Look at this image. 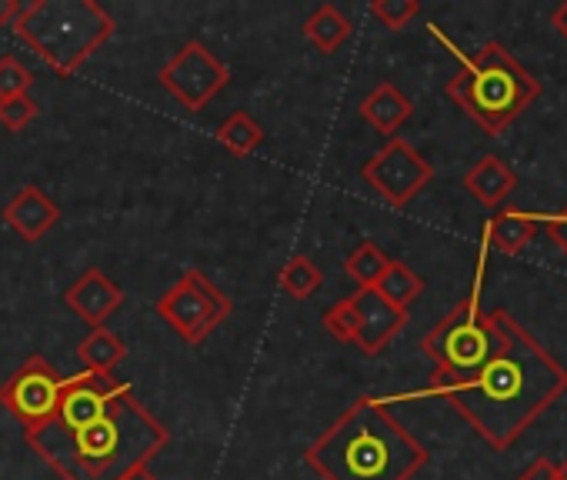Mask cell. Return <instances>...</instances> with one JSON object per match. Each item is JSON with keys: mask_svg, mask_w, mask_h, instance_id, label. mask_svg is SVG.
<instances>
[{"mask_svg": "<svg viewBox=\"0 0 567 480\" xmlns=\"http://www.w3.org/2000/svg\"><path fill=\"white\" fill-rule=\"evenodd\" d=\"M24 440L61 480H124L171 444V430L127 380L84 371L64 380L54 417Z\"/></svg>", "mask_w": 567, "mask_h": 480, "instance_id": "obj_1", "label": "cell"}, {"mask_svg": "<svg viewBox=\"0 0 567 480\" xmlns=\"http://www.w3.org/2000/svg\"><path fill=\"white\" fill-rule=\"evenodd\" d=\"M564 390L567 367L504 311L501 354L444 397L491 447L507 450Z\"/></svg>", "mask_w": 567, "mask_h": 480, "instance_id": "obj_2", "label": "cell"}, {"mask_svg": "<svg viewBox=\"0 0 567 480\" xmlns=\"http://www.w3.org/2000/svg\"><path fill=\"white\" fill-rule=\"evenodd\" d=\"M305 460L321 480H411L431 453L381 400L361 397L305 450Z\"/></svg>", "mask_w": 567, "mask_h": 480, "instance_id": "obj_3", "label": "cell"}, {"mask_svg": "<svg viewBox=\"0 0 567 480\" xmlns=\"http://www.w3.org/2000/svg\"><path fill=\"white\" fill-rule=\"evenodd\" d=\"M117 31L97 0H34L14 21V34L61 77H74Z\"/></svg>", "mask_w": 567, "mask_h": 480, "instance_id": "obj_4", "label": "cell"}, {"mask_svg": "<svg viewBox=\"0 0 567 480\" xmlns=\"http://www.w3.org/2000/svg\"><path fill=\"white\" fill-rule=\"evenodd\" d=\"M447 97L487 137H497L540 97V84L530 71H524L514 61V54L504 44L487 41L447 81Z\"/></svg>", "mask_w": 567, "mask_h": 480, "instance_id": "obj_5", "label": "cell"}, {"mask_svg": "<svg viewBox=\"0 0 567 480\" xmlns=\"http://www.w3.org/2000/svg\"><path fill=\"white\" fill-rule=\"evenodd\" d=\"M424 354L434 361V390L447 394L467 384L504 347V311H484L477 298L461 301L427 337Z\"/></svg>", "mask_w": 567, "mask_h": 480, "instance_id": "obj_6", "label": "cell"}, {"mask_svg": "<svg viewBox=\"0 0 567 480\" xmlns=\"http://www.w3.org/2000/svg\"><path fill=\"white\" fill-rule=\"evenodd\" d=\"M154 311L177 337L197 347L234 314V301L204 271L190 268L157 298Z\"/></svg>", "mask_w": 567, "mask_h": 480, "instance_id": "obj_7", "label": "cell"}, {"mask_svg": "<svg viewBox=\"0 0 567 480\" xmlns=\"http://www.w3.org/2000/svg\"><path fill=\"white\" fill-rule=\"evenodd\" d=\"M161 87L184 107V111H204L227 84H230V67L200 41L184 44L157 74Z\"/></svg>", "mask_w": 567, "mask_h": 480, "instance_id": "obj_8", "label": "cell"}, {"mask_svg": "<svg viewBox=\"0 0 567 480\" xmlns=\"http://www.w3.org/2000/svg\"><path fill=\"white\" fill-rule=\"evenodd\" d=\"M361 177L364 184L384 197L391 207H408L434 177V167L431 160L411 147L404 137H391L364 167H361Z\"/></svg>", "mask_w": 567, "mask_h": 480, "instance_id": "obj_9", "label": "cell"}, {"mask_svg": "<svg viewBox=\"0 0 567 480\" xmlns=\"http://www.w3.org/2000/svg\"><path fill=\"white\" fill-rule=\"evenodd\" d=\"M64 380L68 377H61L48 357L34 354L4 384H0V407L11 410L24 424V434L38 430L44 420L54 417V410L61 404Z\"/></svg>", "mask_w": 567, "mask_h": 480, "instance_id": "obj_10", "label": "cell"}, {"mask_svg": "<svg viewBox=\"0 0 567 480\" xmlns=\"http://www.w3.org/2000/svg\"><path fill=\"white\" fill-rule=\"evenodd\" d=\"M351 304L358 311L354 347H361V354H368V357H378L408 327V311H398L394 304H388L374 288L351 294Z\"/></svg>", "mask_w": 567, "mask_h": 480, "instance_id": "obj_11", "label": "cell"}, {"mask_svg": "<svg viewBox=\"0 0 567 480\" xmlns=\"http://www.w3.org/2000/svg\"><path fill=\"white\" fill-rule=\"evenodd\" d=\"M4 223L21 237L28 240V244H38V240H44L58 220H61V207L38 187V184H24L8 204H4Z\"/></svg>", "mask_w": 567, "mask_h": 480, "instance_id": "obj_12", "label": "cell"}, {"mask_svg": "<svg viewBox=\"0 0 567 480\" xmlns=\"http://www.w3.org/2000/svg\"><path fill=\"white\" fill-rule=\"evenodd\" d=\"M64 304L91 327H104V321L124 307V291L101 268H91L64 291Z\"/></svg>", "mask_w": 567, "mask_h": 480, "instance_id": "obj_13", "label": "cell"}, {"mask_svg": "<svg viewBox=\"0 0 567 480\" xmlns=\"http://www.w3.org/2000/svg\"><path fill=\"white\" fill-rule=\"evenodd\" d=\"M464 187L474 200H481L484 207H501L514 187H517V174L494 154L481 157L467 174H464Z\"/></svg>", "mask_w": 567, "mask_h": 480, "instance_id": "obj_14", "label": "cell"}, {"mask_svg": "<svg viewBox=\"0 0 567 480\" xmlns=\"http://www.w3.org/2000/svg\"><path fill=\"white\" fill-rule=\"evenodd\" d=\"M414 114V104L391 84V81H381L364 101H361V117L378 131V134H388L394 137L401 131V124Z\"/></svg>", "mask_w": 567, "mask_h": 480, "instance_id": "obj_15", "label": "cell"}, {"mask_svg": "<svg viewBox=\"0 0 567 480\" xmlns=\"http://www.w3.org/2000/svg\"><path fill=\"white\" fill-rule=\"evenodd\" d=\"M537 217L534 213H524V210H517V207H504V210H497L491 220H487V244L497 251V254H507V258H514V254H520L530 240L537 237Z\"/></svg>", "mask_w": 567, "mask_h": 480, "instance_id": "obj_16", "label": "cell"}, {"mask_svg": "<svg viewBox=\"0 0 567 480\" xmlns=\"http://www.w3.org/2000/svg\"><path fill=\"white\" fill-rule=\"evenodd\" d=\"M305 38L321 51V54H334V51H341L348 41H351V34H354V24L334 8V4H321L308 21H305Z\"/></svg>", "mask_w": 567, "mask_h": 480, "instance_id": "obj_17", "label": "cell"}, {"mask_svg": "<svg viewBox=\"0 0 567 480\" xmlns=\"http://www.w3.org/2000/svg\"><path fill=\"white\" fill-rule=\"evenodd\" d=\"M127 357V344L111 334L107 327H94L81 344H78V361L84 364V371L94 374H114V367Z\"/></svg>", "mask_w": 567, "mask_h": 480, "instance_id": "obj_18", "label": "cell"}, {"mask_svg": "<svg viewBox=\"0 0 567 480\" xmlns=\"http://www.w3.org/2000/svg\"><path fill=\"white\" fill-rule=\"evenodd\" d=\"M388 304H394L398 311H411V304L424 294V281L414 268H408L404 261H391L384 278L374 288Z\"/></svg>", "mask_w": 567, "mask_h": 480, "instance_id": "obj_19", "label": "cell"}, {"mask_svg": "<svg viewBox=\"0 0 567 480\" xmlns=\"http://www.w3.org/2000/svg\"><path fill=\"white\" fill-rule=\"evenodd\" d=\"M217 144L224 150H230L234 157H250L260 144H264V127L247 114V111H234L220 127H217Z\"/></svg>", "mask_w": 567, "mask_h": 480, "instance_id": "obj_20", "label": "cell"}, {"mask_svg": "<svg viewBox=\"0 0 567 480\" xmlns=\"http://www.w3.org/2000/svg\"><path fill=\"white\" fill-rule=\"evenodd\" d=\"M388 264H391V258H388L378 244H371V240H364L361 248H354V251L348 254V261H344V274L358 284V291H368V288H378V281L384 278Z\"/></svg>", "mask_w": 567, "mask_h": 480, "instance_id": "obj_21", "label": "cell"}, {"mask_svg": "<svg viewBox=\"0 0 567 480\" xmlns=\"http://www.w3.org/2000/svg\"><path fill=\"white\" fill-rule=\"evenodd\" d=\"M277 281H280L284 294H291L295 301H308V298H315V294H318V288L324 284V274H321V268H318L311 258L295 254L288 264L280 268Z\"/></svg>", "mask_w": 567, "mask_h": 480, "instance_id": "obj_22", "label": "cell"}, {"mask_svg": "<svg viewBox=\"0 0 567 480\" xmlns=\"http://www.w3.org/2000/svg\"><path fill=\"white\" fill-rule=\"evenodd\" d=\"M321 327H324L334 341L354 344V341H358V311H354L351 298H341L334 307H328V311L321 314Z\"/></svg>", "mask_w": 567, "mask_h": 480, "instance_id": "obj_23", "label": "cell"}, {"mask_svg": "<svg viewBox=\"0 0 567 480\" xmlns=\"http://www.w3.org/2000/svg\"><path fill=\"white\" fill-rule=\"evenodd\" d=\"M38 114H41V107L31 94L0 101V127L11 131V134H21L24 127H31L38 121Z\"/></svg>", "mask_w": 567, "mask_h": 480, "instance_id": "obj_24", "label": "cell"}, {"mask_svg": "<svg viewBox=\"0 0 567 480\" xmlns=\"http://www.w3.org/2000/svg\"><path fill=\"white\" fill-rule=\"evenodd\" d=\"M371 14H374L388 31H404V28L421 14V4H417V0H374V4H371Z\"/></svg>", "mask_w": 567, "mask_h": 480, "instance_id": "obj_25", "label": "cell"}, {"mask_svg": "<svg viewBox=\"0 0 567 480\" xmlns=\"http://www.w3.org/2000/svg\"><path fill=\"white\" fill-rule=\"evenodd\" d=\"M31 84H34V74H31L14 54H4V58H0V101L28 94Z\"/></svg>", "mask_w": 567, "mask_h": 480, "instance_id": "obj_26", "label": "cell"}, {"mask_svg": "<svg viewBox=\"0 0 567 480\" xmlns=\"http://www.w3.org/2000/svg\"><path fill=\"white\" fill-rule=\"evenodd\" d=\"M547 233H550V240L554 244L567 254V207L560 210V213H554L550 220H547Z\"/></svg>", "mask_w": 567, "mask_h": 480, "instance_id": "obj_27", "label": "cell"}, {"mask_svg": "<svg viewBox=\"0 0 567 480\" xmlns=\"http://www.w3.org/2000/svg\"><path fill=\"white\" fill-rule=\"evenodd\" d=\"M517 480H557V473H554V463L547 457H537Z\"/></svg>", "mask_w": 567, "mask_h": 480, "instance_id": "obj_28", "label": "cell"}, {"mask_svg": "<svg viewBox=\"0 0 567 480\" xmlns=\"http://www.w3.org/2000/svg\"><path fill=\"white\" fill-rule=\"evenodd\" d=\"M21 11H24L21 0H0V28H14Z\"/></svg>", "mask_w": 567, "mask_h": 480, "instance_id": "obj_29", "label": "cell"}, {"mask_svg": "<svg viewBox=\"0 0 567 480\" xmlns=\"http://www.w3.org/2000/svg\"><path fill=\"white\" fill-rule=\"evenodd\" d=\"M550 24L557 28V34H560V38H567V0L550 11Z\"/></svg>", "mask_w": 567, "mask_h": 480, "instance_id": "obj_30", "label": "cell"}, {"mask_svg": "<svg viewBox=\"0 0 567 480\" xmlns=\"http://www.w3.org/2000/svg\"><path fill=\"white\" fill-rule=\"evenodd\" d=\"M124 480H157V477H154L147 467H141V470H134V473H131V477H124Z\"/></svg>", "mask_w": 567, "mask_h": 480, "instance_id": "obj_31", "label": "cell"}, {"mask_svg": "<svg viewBox=\"0 0 567 480\" xmlns=\"http://www.w3.org/2000/svg\"><path fill=\"white\" fill-rule=\"evenodd\" d=\"M554 473H557V480H567V460L554 463Z\"/></svg>", "mask_w": 567, "mask_h": 480, "instance_id": "obj_32", "label": "cell"}]
</instances>
